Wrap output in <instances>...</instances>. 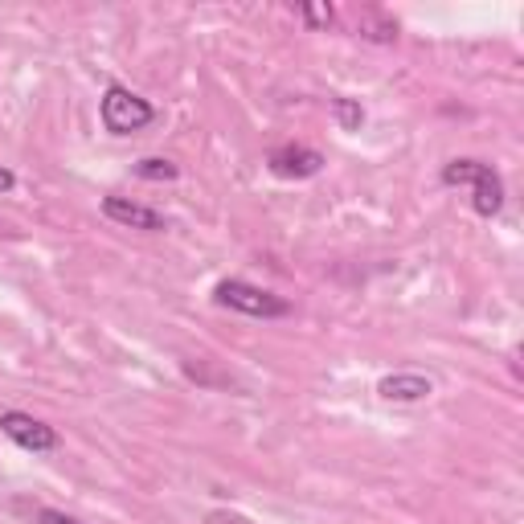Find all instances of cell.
Returning <instances> with one entry per match:
<instances>
[{
  "instance_id": "obj_9",
  "label": "cell",
  "mask_w": 524,
  "mask_h": 524,
  "mask_svg": "<svg viewBox=\"0 0 524 524\" xmlns=\"http://www.w3.org/2000/svg\"><path fill=\"white\" fill-rule=\"evenodd\" d=\"M332 111H336V119H340V131H361V123H365L361 103H353V99H332Z\"/></svg>"
},
{
  "instance_id": "obj_11",
  "label": "cell",
  "mask_w": 524,
  "mask_h": 524,
  "mask_svg": "<svg viewBox=\"0 0 524 524\" xmlns=\"http://www.w3.org/2000/svg\"><path fill=\"white\" fill-rule=\"evenodd\" d=\"M33 524H82V520H74L58 508H33Z\"/></svg>"
},
{
  "instance_id": "obj_8",
  "label": "cell",
  "mask_w": 524,
  "mask_h": 524,
  "mask_svg": "<svg viewBox=\"0 0 524 524\" xmlns=\"http://www.w3.org/2000/svg\"><path fill=\"white\" fill-rule=\"evenodd\" d=\"M136 177H144V181H177L181 168L172 160H164V156H148V160L136 164Z\"/></svg>"
},
{
  "instance_id": "obj_10",
  "label": "cell",
  "mask_w": 524,
  "mask_h": 524,
  "mask_svg": "<svg viewBox=\"0 0 524 524\" xmlns=\"http://www.w3.org/2000/svg\"><path fill=\"white\" fill-rule=\"evenodd\" d=\"M299 17L308 21L312 29H328V25H332V9H328V5H303Z\"/></svg>"
},
{
  "instance_id": "obj_6",
  "label": "cell",
  "mask_w": 524,
  "mask_h": 524,
  "mask_svg": "<svg viewBox=\"0 0 524 524\" xmlns=\"http://www.w3.org/2000/svg\"><path fill=\"white\" fill-rule=\"evenodd\" d=\"M103 213L119 226H131V230H144V234H160L168 230L164 213H156L152 205H140V201H127V197H103Z\"/></svg>"
},
{
  "instance_id": "obj_4",
  "label": "cell",
  "mask_w": 524,
  "mask_h": 524,
  "mask_svg": "<svg viewBox=\"0 0 524 524\" xmlns=\"http://www.w3.org/2000/svg\"><path fill=\"white\" fill-rule=\"evenodd\" d=\"M0 430H5L17 447H25V451H33V455H46V451H54V447L62 443L54 426H46V422L33 418V414H21V410L0 414Z\"/></svg>"
},
{
  "instance_id": "obj_2",
  "label": "cell",
  "mask_w": 524,
  "mask_h": 524,
  "mask_svg": "<svg viewBox=\"0 0 524 524\" xmlns=\"http://www.w3.org/2000/svg\"><path fill=\"white\" fill-rule=\"evenodd\" d=\"M99 115H103V127L111 131V136H136V131H144L148 123H156V107L148 99H140L136 91L119 86V82L103 91Z\"/></svg>"
},
{
  "instance_id": "obj_5",
  "label": "cell",
  "mask_w": 524,
  "mask_h": 524,
  "mask_svg": "<svg viewBox=\"0 0 524 524\" xmlns=\"http://www.w3.org/2000/svg\"><path fill=\"white\" fill-rule=\"evenodd\" d=\"M271 172L275 177H287V181H308L324 168V156L316 148H303V144H283L271 152Z\"/></svg>"
},
{
  "instance_id": "obj_13",
  "label": "cell",
  "mask_w": 524,
  "mask_h": 524,
  "mask_svg": "<svg viewBox=\"0 0 524 524\" xmlns=\"http://www.w3.org/2000/svg\"><path fill=\"white\" fill-rule=\"evenodd\" d=\"M13 185H17V177H13V172H9V168H0V193H9Z\"/></svg>"
},
{
  "instance_id": "obj_7",
  "label": "cell",
  "mask_w": 524,
  "mask_h": 524,
  "mask_svg": "<svg viewBox=\"0 0 524 524\" xmlns=\"http://www.w3.org/2000/svg\"><path fill=\"white\" fill-rule=\"evenodd\" d=\"M377 393L385 402H426L434 393V381L422 373H393V377H381Z\"/></svg>"
},
{
  "instance_id": "obj_1",
  "label": "cell",
  "mask_w": 524,
  "mask_h": 524,
  "mask_svg": "<svg viewBox=\"0 0 524 524\" xmlns=\"http://www.w3.org/2000/svg\"><path fill=\"white\" fill-rule=\"evenodd\" d=\"M443 185H463L471 189V205L479 217H496L504 209V181L500 172L484 160H451L443 168Z\"/></svg>"
},
{
  "instance_id": "obj_3",
  "label": "cell",
  "mask_w": 524,
  "mask_h": 524,
  "mask_svg": "<svg viewBox=\"0 0 524 524\" xmlns=\"http://www.w3.org/2000/svg\"><path fill=\"white\" fill-rule=\"evenodd\" d=\"M213 299L222 303V308H234V312L254 316V320H279V316L291 312L287 299H279L275 291H262V287H254V283H246V279H226V283H217Z\"/></svg>"
},
{
  "instance_id": "obj_12",
  "label": "cell",
  "mask_w": 524,
  "mask_h": 524,
  "mask_svg": "<svg viewBox=\"0 0 524 524\" xmlns=\"http://www.w3.org/2000/svg\"><path fill=\"white\" fill-rule=\"evenodd\" d=\"M209 524H246V520H242V516H230V512H213Z\"/></svg>"
}]
</instances>
